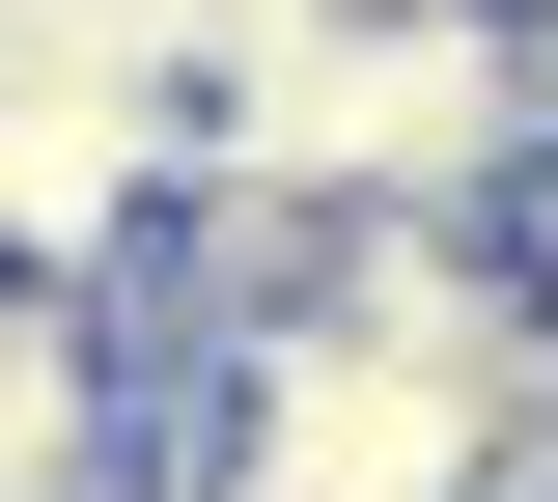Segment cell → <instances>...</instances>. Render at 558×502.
Instances as JSON below:
<instances>
[{"mask_svg":"<svg viewBox=\"0 0 558 502\" xmlns=\"http://www.w3.org/2000/svg\"><path fill=\"white\" fill-rule=\"evenodd\" d=\"M475 223H502V280H531V307H558V140H531V168H502V196H475Z\"/></svg>","mask_w":558,"mask_h":502,"instance_id":"2","label":"cell"},{"mask_svg":"<svg viewBox=\"0 0 558 502\" xmlns=\"http://www.w3.org/2000/svg\"><path fill=\"white\" fill-rule=\"evenodd\" d=\"M0 502H140V391H112V307L57 252H0Z\"/></svg>","mask_w":558,"mask_h":502,"instance_id":"1","label":"cell"}]
</instances>
